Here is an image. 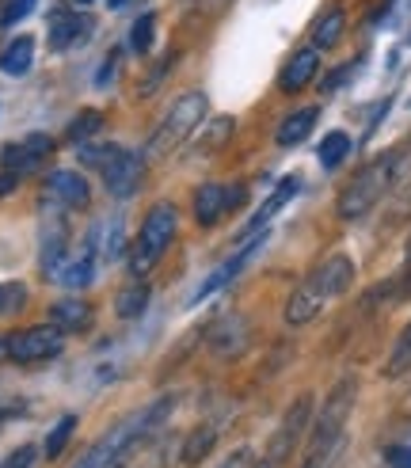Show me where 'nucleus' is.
<instances>
[{"mask_svg":"<svg viewBox=\"0 0 411 468\" xmlns=\"http://www.w3.org/2000/svg\"><path fill=\"white\" fill-rule=\"evenodd\" d=\"M351 286H354V263H351V255H328V260L320 263L305 278V282L290 293V301H286V324L301 327V324L316 320L320 309H324L332 297L347 293Z\"/></svg>","mask_w":411,"mask_h":468,"instance_id":"nucleus-1","label":"nucleus"},{"mask_svg":"<svg viewBox=\"0 0 411 468\" xmlns=\"http://www.w3.org/2000/svg\"><path fill=\"white\" fill-rule=\"evenodd\" d=\"M407 156H411V142L381 153L374 164H365V168L347 186H342V195H339V218L342 221H358V218L370 214V209L388 195V186H393V179L400 176Z\"/></svg>","mask_w":411,"mask_h":468,"instance_id":"nucleus-2","label":"nucleus"},{"mask_svg":"<svg viewBox=\"0 0 411 468\" xmlns=\"http://www.w3.org/2000/svg\"><path fill=\"white\" fill-rule=\"evenodd\" d=\"M168 404H172V400H156V404H149V408H142V411H133L130 419H122V423L114 427V431H107L73 468H122L126 457H130L137 446H142V438L160 423V419L168 415Z\"/></svg>","mask_w":411,"mask_h":468,"instance_id":"nucleus-3","label":"nucleus"},{"mask_svg":"<svg viewBox=\"0 0 411 468\" xmlns=\"http://www.w3.org/2000/svg\"><path fill=\"white\" fill-rule=\"evenodd\" d=\"M354 400H358V381L354 378H342L328 392L324 408H320V415H316V427L309 434L305 468H324L332 461V453L339 450V441H342V431H347V419H351Z\"/></svg>","mask_w":411,"mask_h":468,"instance_id":"nucleus-4","label":"nucleus"},{"mask_svg":"<svg viewBox=\"0 0 411 468\" xmlns=\"http://www.w3.org/2000/svg\"><path fill=\"white\" fill-rule=\"evenodd\" d=\"M175 229H179V209L172 202H156L145 214V225L130 248V274L133 278H145L160 263V255H164L168 244L175 240Z\"/></svg>","mask_w":411,"mask_h":468,"instance_id":"nucleus-5","label":"nucleus"},{"mask_svg":"<svg viewBox=\"0 0 411 468\" xmlns=\"http://www.w3.org/2000/svg\"><path fill=\"white\" fill-rule=\"evenodd\" d=\"M202 114H206V91H187V96H179V100L168 107L164 119H160V126L153 130L145 156H149V160H160V156L175 153V149L191 137V130L202 122Z\"/></svg>","mask_w":411,"mask_h":468,"instance_id":"nucleus-6","label":"nucleus"},{"mask_svg":"<svg viewBox=\"0 0 411 468\" xmlns=\"http://www.w3.org/2000/svg\"><path fill=\"white\" fill-rule=\"evenodd\" d=\"M65 346V332L54 324H38L27 327V332H16L8 339V358L12 362H46V358H58Z\"/></svg>","mask_w":411,"mask_h":468,"instance_id":"nucleus-7","label":"nucleus"},{"mask_svg":"<svg viewBox=\"0 0 411 468\" xmlns=\"http://www.w3.org/2000/svg\"><path fill=\"white\" fill-rule=\"evenodd\" d=\"M309 419H312V396L305 392V396H297V400L290 404V411H286V419H282V427L274 431V438H270V453H267L263 468H279V464L293 453L297 438L309 431Z\"/></svg>","mask_w":411,"mask_h":468,"instance_id":"nucleus-8","label":"nucleus"},{"mask_svg":"<svg viewBox=\"0 0 411 468\" xmlns=\"http://www.w3.org/2000/svg\"><path fill=\"white\" fill-rule=\"evenodd\" d=\"M240 198H244V186L206 183V186H198V195H195V221L202 229H210V225H217V218L225 214V209L240 206Z\"/></svg>","mask_w":411,"mask_h":468,"instance_id":"nucleus-9","label":"nucleus"},{"mask_svg":"<svg viewBox=\"0 0 411 468\" xmlns=\"http://www.w3.org/2000/svg\"><path fill=\"white\" fill-rule=\"evenodd\" d=\"M50 149H54V142L46 133H27L23 142L5 145V153H0V164H5L12 176H19V172H31L35 164H42L46 156H50Z\"/></svg>","mask_w":411,"mask_h":468,"instance_id":"nucleus-10","label":"nucleus"},{"mask_svg":"<svg viewBox=\"0 0 411 468\" xmlns=\"http://www.w3.org/2000/svg\"><path fill=\"white\" fill-rule=\"evenodd\" d=\"M263 248V237H256V240H251L248 248H240L237 255H233V260H225L221 267H214L210 274H206L202 278V286H198V293H195V301H206V297H214V293H221L228 282H233V278L248 267V260H251V255H256Z\"/></svg>","mask_w":411,"mask_h":468,"instance_id":"nucleus-11","label":"nucleus"},{"mask_svg":"<svg viewBox=\"0 0 411 468\" xmlns=\"http://www.w3.org/2000/svg\"><path fill=\"white\" fill-rule=\"evenodd\" d=\"M91 191H88V179L77 172H54L46 179V202H54L61 209H80L88 206Z\"/></svg>","mask_w":411,"mask_h":468,"instance_id":"nucleus-12","label":"nucleus"},{"mask_svg":"<svg viewBox=\"0 0 411 468\" xmlns=\"http://www.w3.org/2000/svg\"><path fill=\"white\" fill-rule=\"evenodd\" d=\"M84 31H88V19L80 12H68V8H54L50 23H46V35H50V50L54 54L73 50Z\"/></svg>","mask_w":411,"mask_h":468,"instance_id":"nucleus-13","label":"nucleus"},{"mask_svg":"<svg viewBox=\"0 0 411 468\" xmlns=\"http://www.w3.org/2000/svg\"><path fill=\"white\" fill-rule=\"evenodd\" d=\"M320 73V54L312 50V46H305V50H297L286 69H282V77H279V88L286 91V96H297V91H305Z\"/></svg>","mask_w":411,"mask_h":468,"instance_id":"nucleus-14","label":"nucleus"},{"mask_svg":"<svg viewBox=\"0 0 411 468\" xmlns=\"http://www.w3.org/2000/svg\"><path fill=\"white\" fill-rule=\"evenodd\" d=\"M103 176H107V186H111L114 198H130L137 191V179H142V156L122 153Z\"/></svg>","mask_w":411,"mask_h":468,"instance_id":"nucleus-15","label":"nucleus"},{"mask_svg":"<svg viewBox=\"0 0 411 468\" xmlns=\"http://www.w3.org/2000/svg\"><path fill=\"white\" fill-rule=\"evenodd\" d=\"M297 191H301V179H297V176H286V179H282V183L270 191V198H267V202L256 209V218L248 221V232H244V237H251V232H263V229H267V221H270L274 214H279L282 206H290V198H293Z\"/></svg>","mask_w":411,"mask_h":468,"instance_id":"nucleus-16","label":"nucleus"},{"mask_svg":"<svg viewBox=\"0 0 411 468\" xmlns=\"http://www.w3.org/2000/svg\"><path fill=\"white\" fill-rule=\"evenodd\" d=\"M316 119H320V107H301V111L286 114L282 126H279V133H274V142H279L282 149H290V145H301L305 137L312 133Z\"/></svg>","mask_w":411,"mask_h":468,"instance_id":"nucleus-17","label":"nucleus"},{"mask_svg":"<svg viewBox=\"0 0 411 468\" xmlns=\"http://www.w3.org/2000/svg\"><path fill=\"white\" fill-rule=\"evenodd\" d=\"M35 61V38L31 35H19L5 46V54H0V73H8V77H23L31 69Z\"/></svg>","mask_w":411,"mask_h":468,"instance_id":"nucleus-18","label":"nucleus"},{"mask_svg":"<svg viewBox=\"0 0 411 468\" xmlns=\"http://www.w3.org/2000/svg\"><path fill=\"white\" fill-rule=\"evenodd\" d=\"M214 446H217V431H214L210 423H202V427H195L187 438H183V453H179V461L187 464V468H195V464H202L206 457H210Z\"/></svg>","mask_w":411,"mask_h":468,"instance_id":"nucleus-19","label":"nucleus"},{"mask_svg":"<svg viewBox=\"0 0 411 468\" xmlns=\"http://www.w3.org/2000/svg\"><path fill=\"white\" fill-rule=\"evenodd\" d=\"M149 297H153L149 282H142V278H133V282H130V286H122V290H119V297H114V309H119V316H122V320H137V316H145Z\"/></svg>","mask_w":411,"mask_h":468,"instance_id":"nucleus-20","label":"nucleus"},{"mask_svg":"<svg viewBox=\"0 0 411 468\" xmlns=\"http://www.w3.org/2000/svg\"><path fill=\"white\" fill-rule=\"evenodd\" d=\"M233 130H237V119H233V114H217V119L202 130V142L195 145V156H214L217 149H225V145H228V137H233Z\"/></svg>","mask_w":411,"mask_h":468,"instance_id":"nucleus-21","label":"nucleus"},{"mask_svg":"<svg viewBox=\"0 0 411 468\" xmlns=\"http://www.w3.org/2000/svg\"><path fill=\"white\" fill-rule=\"evenodd\" d=\"M342 27H347V16H342V8H332L328 16H320L316 19V27H312V50H332V46L342 38Z\"/></svg>","mask_w":411,"mask_h":468,"instance_id":"nucleus-22","label":"nucleus"},{"mask_svg":"<svg viewBox=\"0 0 411 468\" xmlns=\"http://www.w3.org/2000/svg\"><path fill=\"white\" fill-rule=\"evenodd\" d=\"M50 324L54 327H61V332H84L88 327V305L84 301H77V297H65V301H58V305L50 309Z\"/></svg>","mask_w":411,"mask_h":468,"instance_id":"nucleus-23","label":"nucleus"},{"mask_svg":"<svg viewBox=\"0 0 411 468\" xmlns=\"http://www.w3.org/2000/svg\"><path fill=\"white\" fill-rule=\"evenodd\" d=\"M61 251H65V225H61V218H54V221L42 225V263H46V271H54L61 263Z\"/></svg>","mask_w":411,"mask_h":468,"instance_id":"nucleus-24","label":"nucleus"},{"mask_svg":"<svg viewBox=\"0 0 411 468\" xmlns=\"http://www.w3.org/2000/svg\"><path fill=\"white\" fill-rule=\"evenodd\" d=\"M411 369V324L396 335L393 350H388V362H385V378H404Z\"/></svg>","mask_w":411,"mask_h":468,"instance_id":"nucleus-25","label":"nucleus"},{"mask_svg":"<svg viewBox=\"0 0 411 468\" xmlns=\"http://www.w3.org/2000/svg\"><path fill=\"white\" fill-rule=\"evenodd\" d=\"M351 153V133H342V130H332L324 142H320V164L324 168H339L342 160H347Z\"/></svg>","mask_w":411,"mask_h":468,"instance_id":"nucleus-26","label":"nucleus"},{"mask_svg":"<svg viewBox=\"0 0 411 468\" xmlns=\"http://www.w3.org/2000/svg\"><path fill=\"white\" fill-rule=\"evenodd\" d=\"M100 126H103V114L100 111H80L73 122H68V142H77V145H84V142H91V137L100 133Z\"/></svg>","mask_w":411,"mask_h":468,"instance_id":"nucleus-27","label":"nucleus"},{"mask_svg":"<svg viewBox=\"0 0 411 468\" xmlns=\"http://www.w3.org/2000/svg\"><path fill=\"white\" fill-rule=\"evenodd\" d=\"M91 274H96V260H91V251H84V255H77V260L61 271V282L68 290H80V286L91 282Z\"/></svg>","mask_w":411,"mask_h":468,"instance_id":"nucleus-28","label":"nucleus"},{"mask_svg":"<svg viewBox=\"0 0 411 468\" xmlns=\"http://www.w3.org/2000/svg\"><path fill=\"white\" fill-rule=\"evenodd\" d=\"M153 35H156V16L145 12V16L130 27V50H133V54H149V50H153Z\"/></svg>","mask_w":411,"mask_h":468,"instance_id":"nucleus-29","label":"nucleus"},{"mask_svg":"<svg viewBox=\"0 0 411 468\" xmlns=\"http://www.w3.org/2000/svg\"><path fill=\"white\" fill-rule=\"evenodd\" d=\"M73 431H77V419L73 415H65V419H58V427L46 434V457H61V450L68 446V438H73Z\"/></svg>","mask_w":411,"mask_h":468,"instance_id":"nucleus-30","label":"nucleus"},{"mask_svg":"<svg viewBox=\"0 0 411 468\" xmlns=\"http://www.w3.org/2000/svg\"><path fill=\"white\" fill-rule=\"evenodd\" d=\"M119 156H122L119 145H91V142L80 145V164H96V168H103V172H107Z\"/></svg>","mask_w":411,"mask_h":468,"instance_id":"nucleus-31","label":"nucleus"},{"mask_svg":"<svg viewBox=\"0 0 411 468\" xmlns=\"http://www.w3.org/2000/svg\"><path fill=\"white\" fill-rule=\"evenodd\" d=\"M35 5L38 0H5L0 5V27H16L19 19H27L35 12Z\"/></svg>","mask_w":411,"mask_h":468,"instance_id":"nucleus-32","label":"nucleus"},{"mask_svg":"<svg viewBox=\"0 0 411 468\" xmlns=\"http://www.w3.org/2000/svg\"><path fill=\"white\" fill-rule=\"evenodd\" d=\"M31 464H35V446H19L16 453L5 457V464H0V468H31Z\"/></svg>","mask_w":411,"mask_h":468,"instance_id":"nucleus-33","label":"nucleus"},{"mask_svg":"<svg viewBox=\"0 0 411 468\" xmlns=\"http://www.w3.org/2000/svg\"><path fill=\"white\" fill-rule=\"evenodd\" d=\"M385 461H388V468H411V446H388Z\"/></svg>","mask_w":411,"mask_h":468,"instance_id":"nucleus-34","label":"nucleus"},{"mask_svg":"<svg viewBox=\"0 0 411 468\" xmlns=\"http://www.w3.org/2000/svg\"><path fill=\"white\" fill-rule=\"evenodd\" d=\"M221 468H256V457H251V450H237L233 457H225Z\"/></svg>","mask_w":411,"mask_h":468,"instance_id":"nucleus-35","label":"nucleus"},{"mask_svg":"<svg viewBox=\"0 0 411 468\" xmlns=\"http://www.w3.org/2000/svg\"><path fill=\"white\" fill-rule=\"evenodd\" d=\"M114 69H119V54L111 50V54H107V61H103V69H100V77H96V84H100V88H107V84H111Z\"/></svg>","mask_w":411,"mask_h":468,"instance_id":"nucleus-36","label":"nucleus"},{"mask_svg":"<svg viewBox=\"0 0 411 468\" xmlns=\"http://www.w3.org/2000/svg\"><path fill=\"white\" fill-rule=\"evenodd\" d=\"M12 186H16V176H12V172H8V176H0V195H8Z\"/></svg>","mask_w":411,"mask_h":468,"instance_id":"nucleus-37","label":"nucleus"},{"mask_svg":"<svg viewBox=\"0 0 411 468\" xmlns=\"http://www.w3.org/2000/svg\"><path fill=\"white\" fill-rule=\"evenodd\" d=\"M0 358H8V339H0Z\"/></svg>","mask_w":411,"mask_h":468,"instance_id":"nucleus-38","label":"nucleus"},{"mask_svg":"<svg viewBox=\"0 0 411 468\" xmlns=\"http://www.w3.org/2000/svg\"><path fill=\"white\" fill-rule=\"evenodd\" d=\"M107 5H111V8H122V5H126V0H107Z\"/></svg>","mask_w":411,"mask_h":468,"instance_id":"nucleus-39","label":"nucleus"},{"mask_svg":"<svg viewBox=\"0 0 411 468\" xmlns=\"http://www.w3.org/2000/svg\"><path fill=\"white\" fill-rule=\"evenodd\" d=\"M0 309H5V286H0Z\"/></svg>","mask_w":411,"mask_h":468,"instance_id":"nucleus-40","label":"nucleus"},{"mask_svg":"<svg viewBox=\"0 0 411 468\" xmlns=\"http://www.w3.org/2000/svg\"><path fill=\"white\" fill-rule=\"evenodd\" d=\"M77 5H91V0H77Z\"/></svg>","mask_w":411,"mask_h":468,"instance_id":"nucleus-41","label":"nucleus"},{"mask_svg":"<svg viewBox=\"0 0 411 468\" xmlns=\"http://www.w3.org/2000/svg\"><path fill=\"white\" fill-rule=\"evenodd\" d=\"M0 419H5V411H0Z\"/></svg>","mask_w":411,"mask_h":468,"instance_id":"nucleus-42","label":"nucleus"}]
</instances>
